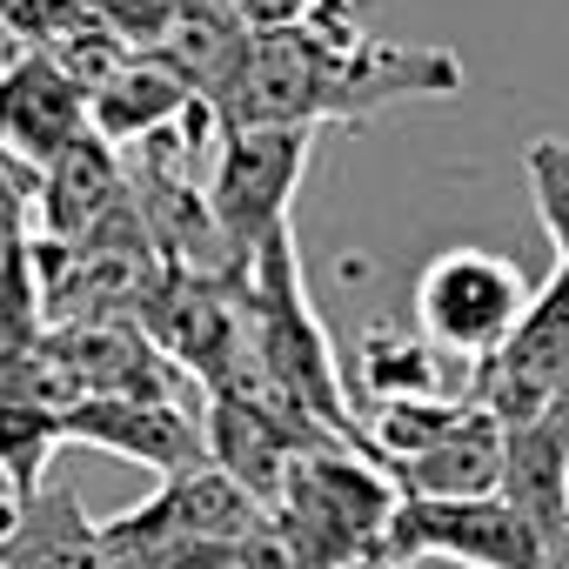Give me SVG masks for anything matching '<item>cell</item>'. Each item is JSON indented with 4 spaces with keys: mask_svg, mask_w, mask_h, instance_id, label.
Wrapping results in <instances>:
<instances>
[{
    "mask_svg": "<svg viewBox=\"0 0 569 569\" xmlns=\"http://www.w3.org/2000/svg\"><path fill=\"white\" fill-rule=\"evenodd\" d=\"M522 174L536 194V214L556 241V268H569V141L562 134H536L522 148Z\"/></svg>",
    "mask_w": 569,
    "mask_h": 569,
    "instance_id": "obj_17",
    "label": "cell"
},
{
    "mask_svg": "<svg viewBox=\"0 0 569 569\" xmlns=\"http://www.w3.org/2000/svg\"><path fill=\"white\" fill-rule=\"evenodd\" d=\"M234 8L248 14V28L254 34H274V28H296V21H309L322 0H234Z\"/></svg>",
    "mask_w": 569,
    "mask_h": 569,
    "instance_id": "obj_19",
    "label": "cell"
},
{
    "mask_svg": "<svg viewBox=\"0 0 569 569\" xmlns=\"http://www.w3.org/2000/svg\"><path fill=\"white\" fill-rule=\"evenodd\" d=\"M0 569H114L101 549V522L81 516L68 482H48L21 502V529L0 542Z\"/></svg>",
    "mask_w": 569,
    "mask_h": 569,
    "instance_id": "obj_14",
    "label": "cell"
},
{
    "mask_svg": "<svg viewBox=\"0 0 569 569\" xmlns=\"http://www.w3.org/2000/svg\"><path fill=\"white\" fill-rule=\"evenodd\" d=\"M48 336V316H41V289L21 281V289H0V382H8Z\"/></svg>",
    "mask_w": 569,
    "mask_h": 569,
    "instance_id": "obj_18",
    "label": "cell"
},
{
    "mask_svg": "<svg viewBox=\"0 0 569 569\" xmlns=\"http://www.w3.org/2000/svg\"><path fill=\"white\" fill-rule=\"evenodd\" d=\"M154 54L174 61L181 81L221 114L234 81H241V68H248V54H254V28H248V14L234 8V0H181V14H174L168 41Z\"/></svg>",
    "mask_w": 569,
    "mask_h": 569,
    "instance_id": "obj_13",
    "label": "cell"
},
{
    "mask_svg": "<svg viewBox=\"0 0 569 569\" xmlns=\"http://www.w3.org/2000/svg\"><path fill=\"white\" fill-rule=\"evenodd\" d=\"M248 316H254V356H261V376L268 389L302 409L316 429L362 442V416L349 402V382H342V362H336V342L309 302V274H302V248H296V228H281L254 261H248Z\"/></svg>",
    "mask_w": 569,
    "mask_h": 569,
    "instance_id": "obj_4",
    "label": "cell"
},
{
    "mask_svg": "<svg viewBox=\"0 0 569 569\" xmlns=\"http://www.w3.org/2000/svg\"><path fill=\"white\" fill-rule=\"evenodd\" d=\"M68 442H88V449H108L121 462H141L154 476H181V469H201L208 462V429L188 402H128V396H88L68 422H61Z\"/></svg>",
    "mask_w": 569,
    "mask_h": 569,
    "instance_id": "obj_10",
    "label": "cell"
},
{
    "mask_svg": "<svg viewBox=\"0 0 569 569\" xmlns=\"http://www.w3.org/2000/svg\"><path fill=\"white\" fill-rule=\"evenodd\" d=\"M396 509H402V489L376 456L349 442H322L296 456L268 522L296 569H396L389 562Z\"/></svg>",
    "mask_w": 569,
    "mask_h": 569,
    "instance_id": "obj_2",
    "label": "cell"
},
{
    "mask_svg": "<svg viewBox=\"0 0 569 569\" xmlns=\"http://www.w3.org/2000/svg\"><path fill=\"white\" fill-rule=\"evenodd\" d=\"M14 54H21V48H14L8 34H0V74H8V61H14Z\"/></svg>",
    "mask_w": 569,
    "mask_h": 569,
    "instance_id": "obj_21",
    "label": "cell"
},
{
    "mask_svg": "<svg viewBox=\"0 0 569 569\" xmlns=\"http://www.w3.org/2000/svg\"><path fill=\"white\" fill-rule=\"evenodd\" d=\"M569 382V268H549V281L529 296L516 336L469 369L462 396L476 409H489L502 429H529L549 416L556 389Z\"/></svg>",
    "mask_w": 569,
    "mask_h": 569,
    "instance_id": "obj_7",
    "label": "cell"
},
{
    "mask_svg": "<svg viewBox=\"0 0 569 569\" xmlns=\"http://www.w3.org/2000/svg\"><path fill=\"white\" fill-rule=\"evenodd\" d=\"M462 94V61L449 48H402L356 21L349 0L322 8L296 28L254 34V54L221 108L228 128H329L369 121L402 101H449Z\"/></svg>",
    "mask_w": 569,
    "mask_h": 569,
    "instance_id": "obj_1",
    "label": "cell"
},
{
    "mask_svg": "<svg viewBox=\"0 0 569 569\" xmlns=\"http://www.w3.org/2000/svg\"><path fill=\"white\" fill-rule=\"evenodd\" d=\"M248 569H296V562L281 556V542H274V529H268V542H261V549L248 556Z\"/></svg>",
    "mask_w": 569,
    "mask_h": 569,
    "instance_id": "obj_20",
    "label": "cell"
},
{
    "mask_svg": "<svg viewBox=\"0 0 569 569\" xmlns=\"http://www.w3.org/2000/svg\"><path fill=\"white\" fill-rule=\"evenodd\" d=\"M268 509L214 462L161 476V489L101 522L114 569H248L268 542Z\"/></svg>",
    "mask_w": 569,
    "mask_h": 569,
    "instance_id": "obj_3",
    "label": "cell"
},
{
    "mask_svg": "<svg viewBox=\"0 0 569 569\" xmlns=\"http://www.w3.org/2000/svg\"><path fill=\"white\" fill-rule=\"evenodd\" d=\"M194 108H208V101L181 81V68L161 61L154 48H134V54L121 61V74H114L108 88H94L88 121H94V134H101L108 148H148L154 134L181 128Z\"/></svg>",
    "mask_w": 569,
    "mask_h": 569,
    "instance_id": "obj_12",
    "label": "cell"
},
{
    "mask_svg": "<svg viewBox=\"0 0 569 569\" xmlns=\"http://www.w3.org/2000/svg\"><path fill=\"white\" fill-rule=\"evenodd\" d=\"M134 208H141L134 174L121 168V148H108L94 128H88L54 168H41V194H34L41 241L88 248V241H101L114 221H128Z\"/></svg>",
    "mask_w": 569,
    "mask_h": 569,
    "instance_id": "obj_9",
    "label": "cell"
},
{
    "mask_svg": "<svg viewBox=\"0 0 569 569\" xmlns=\"http://www.w3.org/2000/svg\"><path fill=\"white\" fill-rule=\"evenodd\" d=\"M356 376H362V396H369V409H382V402L462 396V389H442V349H436L422 329H396V322H376V329L362 336Z\"/></svg>",
    "mask_w": 569,
    "mask_h": 569,
    "instance_id": "obj_15",
    "label": "cell"
},
{
    "mask_svg": "<svg viewBox=\"0 0 569 569\" xmlns=\"http://www.w3.org/2000/svg\"><path fill=\"white\" fill-rule=\"evenodd\" d=\"M316 128H221L208 154V208L228 254L248 268L289 221V201L309 174Z\"/></svg>",
    "mask_w": 569,
    "mask_h": 569,
    "instance_id": "obj_5",
    "label": "cell"
},
{
    "mask_svg": "<svg viewBox=\"0 0 569 569\" xmlns=\"http://www.w3.org/2000/svg\"><path fill=\"white\" fill-rule=\"evenodd\" d=\"M502 476H509V429L469 402V416L422 456L396 462L389 482L409 496V502H476V496H502Z\"/></svg>",
    "mask_w": 569,
    "mask_h": 569,
    "instance_id": "obj_11",
    "label": "cell"
},
{
    "mask_svg": "<svg viewBox=\"0 0 569 569\" xmlns=\"http://www.w3.org/2000/svg\"><path fill=\"white\" fill-rule=\"evenodd\" d=\"M529 296H536L529 274L509 254H496V248H442L416 281V329L442 356L476 369L516 336Z\"/></svg>",
    "mask_w": 569,
    "mask_h": 569,
    "instance_id": "obj_6",
    "label": "cell"
},
{
    "mask_svg": "<svg viewBox=\"0 0 569 569\" xmlns=\"http://www.w3.org/2000/svg\"><path fill=\"white\" fill-rule=\"evenodd\" d=\"M88 88L48 54V48H21L0 74V148L14 161H28L34 174L54 168L81 134H88Z\"/></svg>",
    "mask_w": 569,
    "mask_h": 569,
    "instance_id": "obj_8",
    "label": "cell"
},
{
    "mask_svg": "<svg viewBox=\"0 0 569 569\" xmlns=\"http://www.w3.org/2000/svg\"><path fill=\"white\" fill-rule=\"evenodd\" d=\"M68 436H61V416L54 409H41V402H28V396H14V389H0V476H8V496H41L48 482V456L61 449Z\"/></svg>",
    "mask_w": 569,
    "mask_h": 569,
    "instance_id": "obj_16",
    "label": "cell"
}]
</instances>
